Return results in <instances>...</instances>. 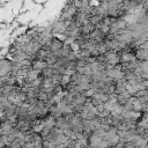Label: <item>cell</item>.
I'll return each instance as SVG.
<instances>
[{
  "label": "cell",
  "instance_id": "7a4b0ae2",
  "mask_svg": "<svg viewBox=\"0 0 148 148\" xmlns=\"http://www.w3.org/2000/svg\"><path fill=\"white\" fill-rule=\"evenodd\" d=\"M47 67V62L45 60H36L35 62H32V68L37 69V71H44Z\"/></svg>",
  "mask_w": 148,
  "mask_h": 148
},
{
  "label": "cell",
  "instance_id": "3957f363",
  "mask_svg": "<svg viewBox=\"0 0 148 148\" xmlns=\"http://www.w3.org/2000/svg\"><path fill=\"white\" fill-rule=\"evenodd\" d=\"M133 110L134 111H136V112H143L145 111V104H142L140 101H139V98L133 103Z\"/></svg>",
  "mask_w": 148,
  "mask_h": 148
},
{
  "label": "cell",
  "instance_id": "277c9868",
  "mask_svg": "<svg viewBox=\"0 0 148 148\" xmlns=\"http://www.w3.org/2000/svg\"><path fill=\"white\" fill-rule=\"evenodd\" d=\"M103 15L102 14H95V15H92L91 17H90V22L94 24V25H97L99 22H102L103 21Z\"/></svg>",
  "mask_w": 148,
  "mask_h": 148
},
{
  "label": "cell",
  "instance_id": "6da1fadb",
  "mask_svg": "<svg viewBox=\"0 0 148 148\" xmlns=\"http://www.w3.org/2000/svg\"><path fill=\"white\" fill-rule=\"evenodd\" d=\"M135 57L138 60H148V49H138Z\"/></svg>",
  "mask_w": 148,
  "mask_h": 148
}]
</instances>
